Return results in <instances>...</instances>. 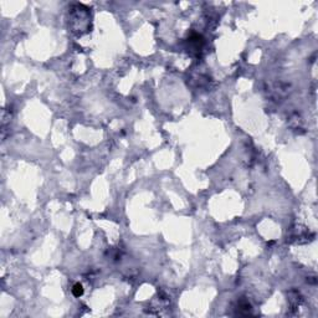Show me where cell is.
<instances>
[{"instance_id": "obj_1", "label": "cell", "mask_w": 318, "mask_h": 318, "mask_svg": "<svg viewBox=\"0 0 318 318\" xmlns=\"http://www.w3.org/2000/svg\"><path fill=\"white\" fill-rule=\"evenodd\" d=\"M72 293L76 296V297H80L82 293H83V288H82V286L80 283H76L73 286V288H72Z\"/></svg>"}]
</instances>
